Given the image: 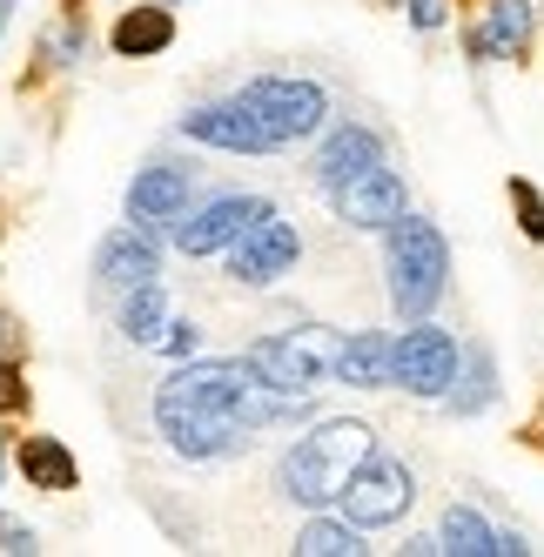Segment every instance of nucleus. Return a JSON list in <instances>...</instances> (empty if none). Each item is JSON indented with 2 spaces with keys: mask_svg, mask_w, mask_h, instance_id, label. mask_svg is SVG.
<instances>
[{
  "mask_svg": "<svg viewBox=\"0 0 544 557\" xmlns=\"http://www.w3.org/2000/svg\"><path fill=\"white\" fill-rule=\"evenodd\" d=\"M309 396L269 389L249 363H175L154 383V430L169 436V450L188 463H215L236 457L256 430L269 423H302Z\"/></svg>",
  "mask_w": 544,
  "mask_h": 557,
  "instance_id": "obj_1",
  "label": "nucleus"
},
{
  "mask_svg": "<svg viewBox=\"0 0 544 557\" xmlns=\"http://www.w3.org/2000/svg\"><path fill=\"white\" fill-rule=\"evenodd\" d=\"M370 450H376V430H370V423L330 417V423H317V430H302L296 444L283 450L276 484H283V497L302 504V510H330V504H343L349 476L363 470Z\"/></svg>",
  "mask_w": 544,
  "mask_h": 557,
  "instance_id": "obj_2",
  "label": "nucleus"
},
{
  "mask_svg": "<svg viewBox=\"0 0 544 557\" xmlns=\"http://www.w3.org/2000/svg\"><path fill=\"white\" fill-rule=\"evenodd\" d=\"M383 269H391V309L404 323H423L444 289H450V249H444V228L423 222V215H404L397 228H383Z\"/></svg>",
  "mask_w": 544,
  "mask_h": 557,
  "instance_id": "obj_3",
  "label": "nucleus"
},
{
  "mask_svg": "<svg viewBox=\"0 0 544 557\" xmlns=\"http://www.w3.org/2000/svg\"><path fill=\"white\" fill-rule=\"evenodd\" d=\"M336 349H343V343H330L317 323H309V330H283V336L249 343V349H243V363H249L269 389L317 396V389H323V376H336Z\"/></svg>",
  "mask_w": 544,
  "mask_h": 557,
  "instance_id": "obj_4",
  "label": "nucleus"
},
{
  "mask_svg": "<svg viewBox=\"0 0 544 557\" xmlns=\"http://www.w3.org/2000/svg\"><path fill=\"white\" fill-rule=\"evenodd\" d=\"M410 504H417V470L404 457H391V450H370L363 470L349 476V491H343L336 510L349 517V524H363V531H391V524L410 517Z\"/></svg>",
  "mask_w": 544,
  "mask_h": 557,
  "instance_id": "obj_5",
  "label": "nucleus"
},
{
  "mask_svg": "<svg viewBox=\"0 0 544 557\" xmlns=\"http://www.w3.org/2000/svg\"><path fill=\"white\" fill-rule=\"evenodd\" d=\"M175 128H182L188 141H202V148H222V154H276V148H289V141L276 135V122H269L249 95L202 101V108H188Z\"/></svg>",
  "mask_w": 544,
  "mask_h": 557,
  "instance_id": "obj_6",
  "label": "nucleus"
},
{
  "mask_svg": "<svg viewBox=\"0 0 544 557\" xmlns=\"http://www.w3.org/2000/svg\"><path fill=\"white\" fill-rule=\"evenodd\" d=\"M457 370H463V349H457L450 330L431 323V315L397 336V389L423 396V404H444L450 383H457Z\"/></svg>",
  "mask_w": 544,
  "mask_h": 557,
  "instance_id": "obj_7",
  "label": "nucleus"
},
{
  "mask_svg": "<svg viewBox=\"0 0 544 557\" xmlns=\"http://www.w3.org/2000/svg\"><path fill=\"white\" fill-rule=\"evenodd\" d=\"M243 95L276 122L283 141H309V135H323V122H330V95L317 82H302V74H256Z\"/></svg>",
  "mask_w": 544,
  "mask_h": 557,
  "instance_id": "obj_8",
  "label": "nucleus"
},
{
  "mask_svg": "<svg viewBox=\"0 0 544 557\" xmlns=\"http://www.w3.org/2000/svg\"><path fill=\"white\" fill-rule=\"evenodd\" d=\"M262 215H276L262 195H215L209 209H196L188 222H175L169 235H175L182 256H215V249H228V243H243V235H249Z\"/></svg>",
  "mask_w": 544,
  "mask_h": 557,
  "instance_id": "obj_9",
  "label": "nucleus"
},
{
  "mask_svg": "<svg viewBox=\"0 0 544 557\" xmlns=\"http://www.w3.org/2000/svg\"><path fill=\"white\" fill-rule=\"evenodd\" d=\"M296 256H302L296 222L262 215V222L243 235V243H228V275H236V283H249V289H262V283H276V275H289Z\"/></svg>",
  "mask_w": 544,
  "mask_h": 557,
  "instance_id": "obj_10",
  "label": "nucleus"
},
{
  "mask_svg": "<svg viewBox=\"0 0 544 557\" xmlns=\"http://www.w3.org/2000/svg\"><path fill=\"white\" fill-rule=\"evenodd\" d=\"M330 202H336V222H349V228H397L410 215V188H404V175L391 162H376L370 175L343 182Z\"/></svg>",
  "mask_w": 544,
  "mask_h": 557,
  "instance_id": "obj_11",
  "label": "nucleus"
},
{
  "mask_svg": "<svg viewBox=\"0 0 544 557\" xmlns=\"http://www.w3.org/2000/svg\"><path fill=\"white\" fill-rule=\"evenodd\" d=\"M188 202H196V169H175V162H148L128 182V222L154 228V222H182Z\"/></svg>",
  "mask_w": 544,
  "mask_h": 557,
  "instance_id": "obj_12",
  "label": "nucleus"
},
{
  "mask_svg": "<svg viewBox=\"0 0 544 557\" xmlns=\"http://www.w3.org/2000/svg\"><path fill=\"white\" fill-rule=\"evenodd\" d=\"M162 275V249H154V235L135 222V228H114V235H101V249H95V283L101 289H141V283H154Z\"/></svg>",
  "mask_w": 544,
  "mask_h": 557,
  "instance_id": "obj_13",
  "label": "nucleus"
},
{
  "mask_svg": "<svg viewBox=\"0 0 544 557\" xmlns=\"http://www.w3.org/2000/svg\"><path fill=\"white\" fill-rule=\"evenodd\" d=\"M376 162H383V135H376L370 122H336V128L323 135V148H317V162H309V169H317V182L336 195L343 182L370 175Z\"/></svg>",
  "mask_w": 544,
  "mask_h": 557,
  "instance_id": "obj_14",
  "label": "nucleus"
},
{
  "mask_svg": "<svg viewBox=\"0 0 544 557\" xmlns=\"http://www.w3.org/2000/svg\"><path fill=\"white\" fill-rule=\"evenodd\" d=\"M531 27H537L531 0H497V8L463 34V54H471V61H518L531 48Z\"/></svg>",
  "mask_w": 544,
  "mask_h": 557,
  "instance_id": "obj_15",
  "label": "nucleus"
},
{
  "mask_svg": "<svg viewBox=\"0 0 544 557\" xmlns=\"http://www.w3.org/2000/svg\"><path fill=\"white\" fill-rule=\"evenodd\" d=\"M336 383H349V389H397V336H383V330L343 336Z\"/></svg>",
  "mask_w": 544,
  "mask_h": 557,
  "instance_id": "obj_16",
  "label": "nucleus"
},
{
  "mask_svg": "<svg viewBox=\"0 0 544 557\" xmlns=\"http://www.w3.org/2000/svg\"><path fill=\"white\" fill-rule=\"evenodd\" d=\"M108 48L122 54V61L169 54V48H175V14H169V0H154V8H128L122 21L108 27Z\"/></svg>",
  "mask_w": 544,
  "mask_h": 557,
  "instance_id": "obj_17",
  "label": "nucleus"
},
{
  "mask_svg": "<svg viewBox=\"0 0 544 557\" xmlns=\"http://www.w3.org/2000/svg\"><path fill=\"white\" fill-rule=\"evenodd\" d=\"M21 476H27V491H74L82 484V463H74V450L61 444V436H21V450H14Z\"/></svg>",
  "mask_w": 544,
  "mask_h": 557,
  "instance_id": "obj_18",
  "label": "nucleus"
},
{
  "mask_svg": "<svg viewBox=\"0 0 544 557\" xmlns=\"http://www.w3.org/2000/svg\"><path fill=\"white\" fill-rule=\"evenodd\" d=\"M491 404H497V363H491L484 343H471V349H463V370H457L450 396H444V410L450 417H484Z\"/></svg>",
  "mask_w": 544,
  "mask_h": 557,
  "instance_id": "obj_19",
  "label": "nucleus"
},
{
  "mask_svg": "<svg viewBox=\"0 0 544 557\" xmlns=\"http://www.w3.org/2000/svg\"><path fill=\"white\" fill-rule=\"evenodd\" d=\"M169 296H162V283H141V289H128L122 296V315H114V330H122L135 349H148V343H162L169 336Z\"/></svg>",
  "mask_w": 544,
  "mask_h": 557,
  "instance_id": "obj_20",
  "label": "nucleus"
},
{
  "mask_svg": "<svg viewBox=\"0 0 544 557\" xmlns=\"http://www.w3.org/2000/svg\"><path fill=\"white\" fill-rule=\"evenodd\" d=\"M437 537H444V557H497V524L471 504H450Z\"/></svg>",
  "mask_w": 544,
  "mask_h": 557,
  "instance_id": "obj_21",
  "label": "nucleus"
},
{
  "mask_svg": "<svg viewBox=\"0 0 544 557\" xmlns=\"http://www.w3.org/2000/svg\"><path fill=\"white\" fill-rule=\"evenodd\" d=\"M296 550L302 557H357L370 544H363V524H349V517H309L296 531Z\"/></svg>",
  "mask_w": 544,
  "mask_h": 557,
  "instance_id": "obj_22",
  "label": "nucleus"
},
{
  "mask_svg": "<svg viewBox=\"0 0 544 557\" xmlns=\"http://www.w3.org/2000/svg\"><path fill=\"white\" fill-rule=\"evenodd\" d=\"M88 54V14H82V0H67V8L54 14V27L41 34V61L48 67H74Z\"/></svg>",
  "mask_w": 544,
  "mask_h": 557,
  "instance_id": "obj_23",
  "label": "nucleus"
},
{
  "mask_svg": "<svg viewBox=\"0 0 544 557\" xmlns=\"http://www.w3.org/2000/svg\"><path fill=\"white\" fill-rule=\"evenodd\" d=\"M511 209H518V228H524V243H544V195H537V182L511 175Z\"/></svg>",
  "mask_w": 544,
  "mask_h": 557,
  "instance_id": "obj_24",
  "label": "nucleus"
},
{
  "mask_svg": "<svg viewBox=\"0 0 544 557\" xmlns=\"http://www.w3.org/2000/svg\"><path fill=\"white\" fill-rule=\"evenodd\" d=\"M0 550H8V557H34V550H41V537H34V524H21V517L0 510Z\"/></svg>",
  "mask_w": 544,
  "mask_h": 557,
  "instance_id": "obj_25",
  "label": "nucleus"
},
{
  "mask_svg": "<svg viewBox=\"0 0 544 557\" xmlns=\"http://www.w3.org/2000/svg\"><path fill=\"white\" fill-rule=\"evenodd\" d=\"M27 410V383H21V363L0 356V417H21Z\"/></svg>",
  "mask_w": 544,
  "mask_h": 557,
  "instance_id": "obj_26",
  "label": "nucleus"
},
{
  "mask_svg": "<svg viewBox=\"0 0 544 557\" xmlns=\"http://www.w3.org/2000/svg\"><path fill=\"white\" fill-rule=\"evenodd\" d=\"M162 349L175 356V363H188V356L202 349V330H196V323H182V315H175V323H169V336H162Z\"/></svg>",
  "mask_w": 544,
  "mask_h": 557,
  "instance_id": "obj_27",
  "label": "nucleus"
},
{
  "mask_svg": "<svg viewBox=\"0 0 544 557\" xmlns=\"http://www.w3.org/2000/svg\"><path fill=\"white\" fill-rule=\"evenodd\" d=\"M404 8H410V27L417 34H437L444 27V0H404Z\"/></svg>",
  "mask_w": 544,
  "mask_h": 557,
  "instance_id": "obj_28",
  "label": "nucleus"
},
{
  "mask_svg": "<svg viewBox=\"0 0 544 557\" xmlns=\"http://www.w3.org/2000/svg\"><path fill=\"white\" fill-rule=\"evenodd\" d=\"M0 356H8V363H21V356H27V330L14 323V315H0Z\"/></svg>",
  "mask_w": 544,
  "mask_h": 557,
  "instance_id": "obj_29",
  "label": "nucleus"
},
{
  "mask_svg": "<svg viewBox=\"0 0 544 557\" xmlns=\"http://www.w3.org/2000/svg\"><path fill=\"white\" fill-rule=\"evenodd\" d=\"M497 557H531V537L524 531H497Z\"/></svg>",
  "mask_w": 544,
  "mask_h": 557,
  "instance_id": "obj_30",
  "label": "nucleus"
},
{
  "mask_svg": "<svg viewBox=\"0 0 544 557\" xmlns=\"http://www.w3.org/2000/svg\"><path fill=\"white\" fill-rule=\"evenodd\" d=\"M14 8H21V0H0V34H8V21H14Z\"/></svg>",
  "mask_w": 544,
  "mask_h": 557,
  "instance_id": "obj_31",
  "label": "nucleus"
},
{
  "mask_svg": "<svg viewBox=\"0 0 544 557\" xmlns=\"http://www.w3.org/2000/svg\"><path fill=\"white\" fill-rule=\"evenodd\" d=\"M0 484H8V444H0Z\"/></svg>",
  "mask_w": 544,
  "mask_h": 557,
  "instance_id": "obj_32",
  "label": "nucleus"
},
{
  "mask_svg": "<svg viewBox=\"0 0 544 557\" xmlns=\"http://www.w3.org/2000/svg\"><path fill=\"white\" fill-rule=\"evenodd\" d=\"M383 8H404V0H383Z\"/></svg>",
  "mask_w": 544,
  "mask_h": 557,
  "instance_id": "obj_33",
  "label": "nucleus"
},
{
  "mask_svg": "<svg viewBox=\"0 0 544 557\" xmlns=\"http://www.w3.org/2000/svg\"><path fill=\"white\" fill-rule=\"evenodd\" d=\"M537 444H544V430H537Z\"/></svg>",
  "mask_w": 544,
  "mask_h": 557,
  "instance_id": "obj_34",
  "label": "nucleus"
},
{
  "mask_svg": "<svg viewBox=\"0 0 544 557\" xmlns=\"http://www.w3.org/2000/svg\"><path fill=\"white\" fill-rule=\"evenodd\" d=\"M169 8H175V0H169Z\"/></svg>",
  "mask_w": 544,
  "mask_h": 557,
  "instance_id": "obj_35",
  "label": "nucleus"
}]
</instances>
